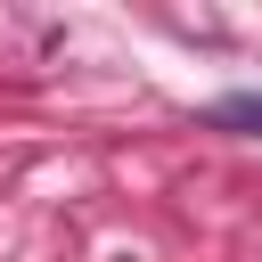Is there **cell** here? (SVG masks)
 Instances as JSON below:
<instances>
[{
	"label": "cell",
	"instance_id": "obj_1",
	"mask_svg": "<svg viewBox=\"0 0 262 262\" xmlns=\"http://www.w3.org/2000/svg\"><path fill=\"white\" fill-rule=\"evenodd\" d=\"M205 123H213V131H246V139H262V90H229V98H213Z\"/></svg>",
	"mask_w": 262,
	"mask_h": 262
}]
</instances>
